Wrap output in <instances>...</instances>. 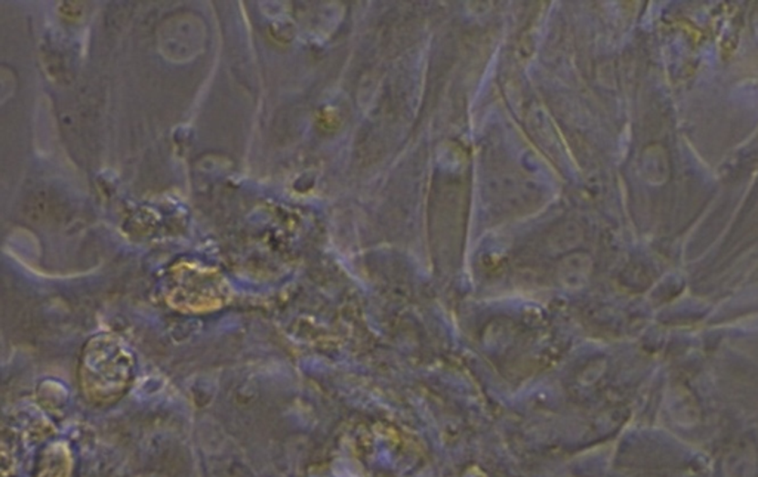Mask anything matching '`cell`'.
<instances>
[{"instance_id": "cell-2", "label": "cell", "mask_w": 758, "mask_h": 477, "mask_svg": "<svg viewBox=\"0 0 758 477\" xmlns=\"http://www.w3.org/2000/svg\"><path fill=\"white\" fill-rule=\"evenodd\" d=\"M228 300L225 280L213 268L180 264L173 268L170 303L182 312L216 310Z\"/></svg>"}, {"instance_id": "cell-4", "label": "cell", "mask_w": 758, "mask_h": 477, "mask_svg": "<svg viewBox=\"0 0 758 477\" xmlns=\"http://www.w3.org/2000/svg\"><path fill=\"white\" fill-rule=\"evenodd\" d=\"M724 467L729 477H750L754 472V458L747 451H736L727 457Z\"/></svg>"}, {"instance_id": "cell-1", "label": "cell", "mask_w": 758, "mask_h": 477, "mask_svg": "<svg viewBox=\"0 0 758 477\" xmlns=\"http://www.w3.org/2000/svg\"><path fill=\"white\" fill-rule=\"evenodd\" d=\"M134 375V353L119 337L101 334L83 348L79 384L89 402L95 405L118 402L130 390Z\"/></svg>"}, {"instance_id": "cell-3", "label": "cell", "mask_w": 758, "mask_h": 477, "mask_svg": "<svg viewBox=\"0 0 758 477\" xmlns=\"http://www.w3.org/2000/svg\"><path fill=\"white\" fill-rule=\"evenodd\" d=\"M667 410L671 419L681 427L695 426L700 421V403L688 387H670L667 391Z\"/></svg>"}]
</instances>
